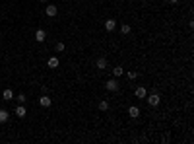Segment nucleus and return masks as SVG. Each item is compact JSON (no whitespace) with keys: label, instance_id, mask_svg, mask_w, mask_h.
Listing matches in <instances>:
<instances>
[{"label":"nucleus","instance_id":"nucleus-2","mask_svg":"<svg viewBox=\"0 0 194 144\" xmlns=\"http://www.w3.org/2000/svg\"><path fill=\"white\" fill-rule=\"evenodd\" d=\"M146 101H148V105L149 107H155V105H159V101H161V98L157 96V93H149V96H146Z\"/></svg>","mask_w":194,"mask_h":144},{"label":"nucleus","instance_id":"nucleus-18","mask_svg":"<svg viewBox=\"0 0 194 144\" xmlns=\"http://www.w3.org/2000/svg\"><path fill=\"white\" fill-rule=\"evenodd\" d=\"M136 76H138V72H136V70H130V72H128V78H130V80H134Z\"/></svg>","mask_w":194,"mask_h":144},{"label":"nucleus","instance_id":"nucleus-11","mask_svg":"<svg viewBox=\"0 0 194 144\" xmlns=\"http://www.w3.org/2000/svg\"><path fill=\"white\" fill-rule=\"evenodd\" d=\"M2 98H4L6 101H12V99H14V92H12V90H4V93H2Z\"/></svg>","mask_w":194,"mask_h":144},{"label":"nucleus","instance_id":"nucleus-16","mask_svg":"<svg viewBox=\"0 0 194 144\" xmlns=\"http://www.w3.org/2000/svg\"><path fill=\"white\" fill-rule=\"evenodd\" d=\"M99 109H101V111H107V109H109V101H99Z\"/></svg>","mask_w":194,"mask_h":144},{"label":"nucleus","instance_id":"nucleus-4","mask_svg":"<svg viewBox=\"0 0 194 144\" xmlns=\"http://www.w3.org/2000/svg\"><path fill=\"white\" fill-rule=\"evenodd\" d=\"M95 66H97V68H99V70H105L107 66H109V62H107V59H105V56H101V59H97Z\"/></svg>","mask_w":194,"mask_h":144},{"label":"nucleus","instance_id":"nucleus-9","mask_svg":"<svg viewBox=\"0 0 194 144\" xmlns=\"http://www.w3.org/2000/svg\"><path fill=\"white\" fill-rule=\"evenodd\" d=\"M47 64H49V68H58V59H56V56H51V59L47 61Z\"/></svg>","mask_w":194,"mask_h":144},{"label":"nucleus","instance_id":"nucleus-7","mask_svg":"<svg viewBox=\"0 0 194 144\" xmlns=\"http://www.w3.org/2000/svg\"><path fill=\"white\" fill-rule=\"evenodd\" d=\"M47 39V33L43 31V29H37V31H35V41H39V43H43Z\"/></svg>","mask_w":194,"mask_h":144},{"label":"nucleus","instance_id":"nucleus-6","mask_svg":"<svg viewBox=\"0 0 194 144\" xmlns=\"http://www.w3.org/2000/svg\"><path fill=\"white\" fill-rule=\"evenodd\" d=\"M45 12H47V16H49V18H55V16L58 14V8L51 4V6H47V10H45Z\"/></svg>","mask_w":194,"mask_h":144},{"label":"nucleus","instance_id":"nucleus-1","mask_svg":"<svg viewBox=\"0 0 194 144\" xmlns=\"http://www.w3.org/2000/svg\"><path fill=\"white\" fill-rule=\"evenodd\" d=\"M119 82H116L115 78H111V80H107L105 82V90H109V92H119Z\"/></svg>","mask_w":194,"mask_h":144},{"label":"nucleus","instance_id":"nucleus-20","mask_svg":"<svg viewBox=\"0 0 194 144\" xmlns=\"http://www.w3.org/2000/svg\"><path fill=\"white\" fill-rule=\"evenodd\" d=\"M169 2H171V4H177V2H179V0H169Z\"/></svg>","mask_w":194,"mask_h":144},{"label":"nucleus","instance_id":"nucleus-10","mask_svg":"<svg viewBox=\"0 0 194 144\" xmlns=\"http://www.w3.org/2000/svg\"><path fill=\"white\" fill-rule=\"evenodd\" d=\"M146 96H148V92H146V88H142V86H140V88H136V98L144 99Z\"/></svg>","mask_w":194,"mask_h":144},{"label":"nucleus","instance_id":"nucleus-13","mask_svg":"<svg viewBox=\"0 0 194 144\" xmlns=\"http://www.w3.org/2000/svg\"><path fill=\"white\" fill-rule=\"evenodd\" d=\"M8 119H10V113L6 109H0V123H6Z\"/></svg>","mask_w":194,"mask_h":144},{"label":"nucleus","instance_id":"nucleus-3","mask_svg":"<svg viewBox=\"0 0 194 144\" xmlns=\"http://www.w3.org/2000/svg\"><path fill=\"white\" fill-rule=\"evenodd\" d=\"M14 115H16V117H19V119H23V117L27 115V109H25V107H23V105H22V103H19V105H18V107H16V111H14Z\"/></svg>","mask_w":194,"mask_h":144},{"label":"nucleus","instance_id":"nucleus-8","mask_svg":"<svg viewBox=\"0 0 194 144\" xmlns=\"http://www.w3.org/2000/svg\"><path fill=\"white\" fill-rule=\"evenodd\" d=\"M115 27H116V22H115L113 18H109V20L105 22V29H107V31H113Z\"/></svg>","mask_w":194,"mask_h":144},{"label":"nucleus","instance_id":"nucleus-21","mask_svg":"<svg viewBox=\"0 0 194 144\" xmlns=\"http://www.w3.org/2000/svg\"><path fill=\"white\" fill-rule=\"evenodd\" d=\"M41 2H47V0H41Z\"/></svg>","mask_w":194,"mask_h":144},{"label":"nucleus","instance_id":"nucleus-5","mask_svg":"<svg viewBox=\"0 0 194 144\" xmlns=\"http://www.w3.org/2000/svg\"><path fill=\"white\" fill-rule=\"evenodd\" d=\"M51 98H49V96H45V93H43V96H41V98H39V105H41V107H49V105H51Z\"/></svg>","mask_w":194,"mask_h":144},{"label":"nucleus","instance_id":"nucleus-14","mask_svg":"<svg viewBox=\"0 0 194 144\" xmlns=\"http://www.w3.org/2000/svg\"><path fill=\"white\" fill-rule=\"evenodd\" d=\"M128 115H130V117H134V119H136V117L140 115V109H138V107H136V105H132V107H130V109H128Z\"/></svg>","mask_w":194,"mask_h":144},{"label":"nucleus","instance_id":"nucleus-12","mask_svg":"<svg viewBox=\"0 0 194 144\" xmlns=\"http://www.w3.org/2000/svg\"><path fill=\"white\" fill-rule=\"evenodd\" d=\"M124 74V68H122V66H115V68H113V76H115V78H119V76H122Z\"/></svg>","mask_w":194,"mask_h":144},{"label":"nucleus","instance_id":"nucleus-15","mask_svg":"<svg viewBox=\"0 0 194 144\" xmlns=\"http://www.w3.org/2000/svg\"><path fill=\"white\" fill-rule=\"evenodd\" d=\"M120 31L124 33V35H128V33H130V25H128V23H122V25H120Z\"/></svg>","mask_w":194,"mask_h":144},{"label":"nucleus","instance_id":"nucleus-17","mask_svg":"<svg viewBox=\"0 0 194 144\" xmlns=\"http://www.w3.org/2000/svg\"><path fill=\"white\" fill-rule=\"evenodd\" d=\"M64 51V43H56V53H62Z\"/></svg>","mask_w":194,"mask_h":144},{"label":"nucleus","instance_id":"nucleus-19","mask_svg":"<svg viewBox=\"0 0 194 144\" xmlns=\"http://www.w3.org/2000/svg\"><path fill=\"white\" fill-rule=\"evenodd\" d=\"M18 101L19 103H25V93H19V96H18Z\"/></svg>","mask_w":194,"mask_h":144}]
</instances>
